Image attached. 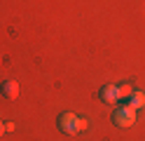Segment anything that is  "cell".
<instances>
[{
	"instance_id": "obj_1",
	"label": "cell",
	"mask_w": 145,
	"mask_h": 141,
	"mask_svg": "<svg viewBox=\"0 0 145 141\" xmlns=\"http://www.w3.org/2000/svg\"><path fill=\"white\" fill-rule=\"evenodd\" d=\"M136 113H138V111L131 108L129 103H126V106L117 108V111L112 113V122H115L117 127H124V129H126V127H133V125H136V118H138Z\"/></svg>"
},
{
	"instance_id": "obj_2",
	"label": "cell",
	"mask_w": 145,
	"mask_h": 141,
	"mask_svg": "<svg viewBox=\"0 0 145 141\" xmlns=\"http://www.w3.org/2000/svg\"><path fill=\"white\" fill-rule=\"evenodd\" d=\"M59 129L63 132V134H77L80 132V118L75 115V113H61V118H59Z\"/></svg>"
},
{
	"instance_id": "obj_3",
	"label": "cell",
	"mask_w": 145,
	"mask_h": 141,
	"mask_svg": "<svg viewBox=\"0 0 145 141\" xmlns=\"http://www.w3.org/2000/svg\"><path fill=\"white\" fill-rule=\"evenodd\" d=\"M101 101L112 106V103L120 101V92H117V85H103L101 87Z\"/></svg>"
},
{
	"instance_id": "obj_4",
	"label": "cell",
	"mask_w": 145,
	"mask_h": 141,
	"mask_svg": "<svg viewBox=\"0 0 145 141\" xmlns=\"http://www.w3.org/2000/svg\"><path fill=\"white\" fill-rule=\"evenodd\" d=\"M0 89H3V94L7 99H16V97H19V82H16V80H5Z\"/></svg>"
},
{
	"instance_id": "obj_5",
	"label": "cell",
	"mask_w": 145,
	"mask_h": 141,
	"mask_svg": "<svg viewBox=\"0 0 145 141\" xmlns=\"http://www.w3.org/2000/svg\"><path fill=\"white\" fill-rule=\"evenodd\" d=\"M126 103H129L131 108H136V111L143 108V106H145V92H138V89H136V92L131 94V99L126 101Z\"/></svg>"
},
{
	"instance_id": "obj_6",
	"label": "cell",
	"mask_w": 145,
	"mask_h": 141,
	"mask_svg": "<svg viewBox=\"0 0 145 141\" xmlns=\"http://www.w3.org/2000/svg\"><path fill=\"white\" fill-rule=\"evenodd\" d=\"M117 92H120V99L129 101V99H131V94H133L136 89H133V85H131V82H122V85H117Z\"/></svg>"
},
{
	"instance_id": "obj_7",
	"label": "cell",
	"mask_w": 145,
	"mask_h": 141,
	"mask_svg": "<svg viewBox=\"0 0 145 141\" xmlns=\"http://www.w3.org/2000/svg\"><path fill=\"white\" fill-rule=\"evenodd\" d=\"M5 129H7V132H14L16 125H14V122H5Z\"/></svg>"
},
{
	"instance_id": "obj_8",
	"label": "cell",
	"mask_w": 145,
	"mask_h": 141,
	"mask_svg": "<svg viewBox=\"0 0 145 141\" xmlns=\"http://www.w3.org/2000/svg\"><path fill=\"white\" fill-rule=\"evenodd\" d=\"M82 129H87V120H84V118H80V132H82Z\"/></svg>"
},
{
	"instance_id": "obj_9",
	"label": "cell",
	"mask_w": 145,
	"mask_h": 141,
	"mask_svg": "<svg viewBox=\"0 0 145 141\" xmlns=\"http://www.w3.org/2000/svg\"><path fill=\"white\" fill-rule=\"evenodd\" d=\"M5 132H7V129H5V122H3V120H0V136H3V134H5Z\"/></svg>"
}]
</instances>
